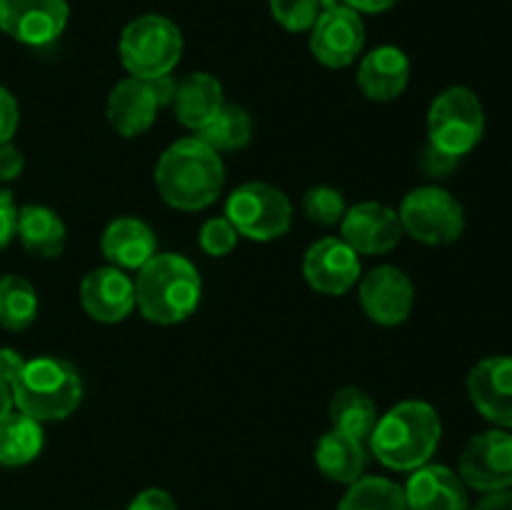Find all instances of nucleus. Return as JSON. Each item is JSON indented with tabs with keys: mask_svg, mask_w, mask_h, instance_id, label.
Here are the masks:
<instances>
[{
	"mask_svg": "<svg viewBox=\"0 0 512 510\" xmlns=\"http://www.w3.org/2000/svg\"><path fill=\"white\" fill-rule=\"evenodd\" d=\"M303 278L315 293L340 298L350 293L363 278L360 255L335 235L315 240L303 255Z\"/></svg>",
	"mask_w": 512,
	"mask_h": 510,
	"instance_id": "11",
	"label": "nucleus"
},
{
	"mask_svg": "<svg viewBox=\"0 0 512 510\" xmlns=\"http://www.w3.org/2000/svg\"><path fill=\"white\" fill-rule=\"evenodd\" d=\"M468 510H512V490H498V493H483V498Z\"/></svg>",
	"mask_w": 512,
	"mask_h": 510,
	"instance_id": "40",
	"label": "nucleus"
},
{
	"mask_svg": "<svg viewBox=\"0 0 512 510\" xmlns=\"http://www.w3.org/2000/svg\"><path fill=\"white\" fill-rule=\"evenodd\" d=\"M340 5L345 8L355 10L358 15H380V13H388L390 8L400 3V0H338Z\"/></svg>",
	"mask_w": 512,
	"mask_h": 510,
	"instance_id": "38",
	"label": "nucleus"
},
{
	"mask_svg": "<svg viewBox=\"0 0 512 510\" xmlns=\"http://www.w3.org/2000/svg\"><path fill=\"white\" fill-rule=\"evenodd\" d=\"M238 230L233 228L225 215H218V218H208L203 225H200V233H198V243L200 250L210 258H225L235 250L238 245Z\"/></svg>",
	"mask_w": 512,
	"mask_h": 510,
	"instance_id": "31",
	"label": "nucleus"
},
{
	"mask_svg": "<svg viewBox=\"0 0 512 510\" xmlns=\"http://www.w3.org/2000/svg\"><path fill=\"white\" fill-rule=\"evenodd\" d=\"M458 475L468 490L498 493L512 488V433L503 428L480 430L465 443L458 458Z\"/></svg>",
	"mask_w": 512,
	"mask_h": 510,
	"instance_id": "10",
	"label": "nucleus"
},
{
	"mask_svg": "<svg viewBox=\"0 0 512 510\" xmlns=\"http://www.w3.org/2000/svg\"><path fill=\"white\" fill-rule=\"evenodd\" d=\"M315 465L328 480L350 485L365 475L368 465V443L348 433L330 428L315 443Z\"/></svg>",
	"mask_w": 512,
	"mask_h": 510,
	"instance_id": "22",
	"label": "nucleus"
},
{
	"mask_svg": "<svg viewBox=\"0 0 512 510\" xmlns=\"http://www.w3.org/2000/svg\"><path fill=\"white\" fill-rule=\"evenodd\" d=\"M25 155L15 143L0 145V183H13L23 175Z\"/></svg>",
	"mask_w": 512,
	"mask_h": 510,
	"instance_id": "36",
	"label": "nucleus"
},
{
	"mask_svg": "<svg viewBox=\"0 0 512 510\" xmlns=\"http://www.w3.org/2000/svg\"><path fill=\"white\" fill-rule=\"evenodd\" d=\"M320 5L323 10L308 33L310 53L325 68H350L365 48L363 15L333 0H320Z\"/></svg>",
	"mask_w": 512,
	"mask_h": 510,
	"instance_id": "9",
	"label": "nucleus"
},
{
	"mask_svg": "<svg viewBox=\"0 0 512 510\" xmlns=\"http://www.w3.org/2000/svg\"><path fill=\"white\" fill-rule=\"evenodd\" d=\"M398 210L380 200H363L345 210L340 220V238L358 255H385L403 240Z\"/></svg>",
	"mask_w": 512,
	"mask_h": 510,
	"instance_id": "14",
	"label": "nucleus"
},
{
	"mask_svg": "<svg viewBox=\"0 0 512 510\" xmlns=\"http://www.w3.org/2000/svg\"><path fill=\"white\" fill-rule=\"evenodd\" d=\"M408 510H468L470 490L458 470L440 463H425L410 473L403 485Z\"/></svg>",
	"mask_w": 512,
	"mask_h": 510,
	"instance_id": "17",
	"label": "nucleus"
},
{
	"mask_svg": "<svg viewBox=\"0 0 512 510\" xmlns=\"http://www.w3.org/2000/svg\"><path fill=\"white\" fill-rule=\"evenodd\" d=\"M443 440V420L428 400H403L383 413L368 438V450L395 473H413L430 463Z\"/></svg>",
	"mask_w": 512,
	"mask_h": 510,
	"instance_id": "2",
	"label": "nucleus"
},
{
	"mask_svg": "<svg viewBox=\"0 0 512 510\" xmlns=\"http://www.w3.org/2000/svg\"><path fill=\"white\" fill-rule=\"evenodd\" d=\"M153 180L165 205L183 213H198L223 195L225 163L198 135H188L160 153Z\"/></svg>",
	"mask_w": 512,
	"mask_h": 510,
	"instance_id": "1",
	"label": "nucleus"
},
{
	"mask_svg": "<svg viewBox=\"0 0 512 510\" xmlns=\"http://www.w3.org/2000/svg\"><path fill=\"white\" fill-rule=\"evenodd\" d=\"M400 225L415 243L450 245L465 233V208L450 190L440 185H420L403 198L398 208Z\"/></svg>",
	"mask_w": 512,
	"mask_h": 510,
	"instance_id": "8",
	"label": "nucleus"
},
{
	"mask_svg": "<svg viewBox=\"0 0 512 510\" xmlns=\"http://www.w3.org/2000/svg\"><path fill=\"white\" fill-rule=\"evenodd\" d=\"M25 363H28V360H25L15 348H0V380L13 385L15 380H18V375L23 373Z\"/></svg>",
	"mask_w": 512,
	"mask_h": 510,
	"instance_id": "37",
	"label": "nucleus"
},
{
	"mask_svg": "<svg viewBox=\"0 0 512 510\" xmlns=\"http://www.w3.org/2000/svg\"><path fill=\"white\" fill-rule=\"evenodd\" d=\"M355 83L373 103H393L410 83V58L398 45H378L360 55Z\"/></svg>",
	"mask_w": 512,
	"mask_h": 510,
	"instance_id": "19",
	"label": "nucleus"
},
{
	"mask_svg": "<svg viewBox=\"0 0 512 510\" xmlns=\"http://www.w3.org/2000/svg\"><path fill=\"white\" fill-rule=\"evenodd\" d=\"M100 253L105 263L120 270H140L155 253H158V238L155 230L145 220L135 215H120L105 225L100 235Z\"/></svg>",
	"mask_w": 512,
	"mask_h": 510,
	"instance_id": "20",
	"label": "nucleus"
},
{
	"mask_svg": "<svg viewBox=\"0 0 512 510\" xmlns=\"http://www.w3.org/2000/svg\"><path fill=\"white\" fill-rule=\"evenodd\" d=\"M195 135L215 153H233V150L245 148L253 138V118L243 105L225 103L220 113Z\"/></svg>",
	"mask_w": 512,
	"mask_h": 510,
	"instance_id": "28",
	"label": "nucleus"
},
{
	"mask_svg": "<svg viewBox=\"0 0 512 510\" xmlns=\"http://www.w3.org/2000/svg\"><path fill=\"white\" fill-rule=\"evenodd\" d=\"M10 410H15V400H13V388L8 383L0 380V418L8 415Z\"/></svg>",
	"mask_w": 512,
	"mask_h": 510,
	"instance_id": "41",
	"label": "nucleus"
},
{
	"mask_svg": "<svg viewBox=\"0 0 512 510\" xmlns=\"http://www.w3.org/2000/svg\"><path fill=\"white\" fill-rule=\"evenodd\" d=\"M118 55L130 78L153 80L173 75L183 58V33L165 15L145 13L123 28Z\"/></svg>",
	"mask_w": 512,
	"mask_h": 510,
	"instance_id": "5",
	"label": "nucleus"
},
{
	"mask_svg": "<svg viewBox=\"0 0 512 510\" xmlns=\"http://www.w3.org/2000/svg\"><path fill=\"white\" fill-rule=\"evenodd\" d=\"M335 510H408L403 485L383 475H363L348 485Z\"/></svg>",
	"mask_w": 512,
	"mask_h": 510,
	"instance_id": "27",
	"label": "nucleus"
},
{
	"mask_svg": "<svg viewBox=\"0 0 512 510\" xmlns=\"http://www.w3.org/2000/svg\"><path fill=\"white\" fill-rule=\"evenodd\" d=\"M460 158H455V155L445 153V150L435 148V145H425L423 153H420V170H423L428 178H435V180H443L448 178L450 173H453L455 168H458Z\"/></svg>",
	"mask_w": 512,
	"mask_h": 510,
	"instance_id": "32",
	"label": "nucleus"
},
{
	"mask_svg": "<svg viewBox=\"0 0 512 510\" xmlns=\"http://www.w3.org/2000/svg\"><path fill=\"white\" fill-rule=\"evenodd\" d=\"M510 490H512V488H510Z\"/></svg>",
	"mask_w": 512,
	"mask_h": 510,
	"instance_id": "42",
	"label": "nucleus"
},
{
	"mask_svg": "<svg viewBox=\"0 0 512 510\" xmlns=\"http://www.w3.org/2000/svg\"><path fill=\"white\" fill-rule=\"evenodd\" d=\"M68 18V0H0V33L28 48L55 43Z\"/></svg>",
	"mask_w": 512,
	"mask_h": 510,
	"instance_id": "12",
	"label": "nucleus"
},
{
	"mask_svg": "<svg viewBox=\"0 0 512 510\" xmlns=\"http://www.w3.org/2000/svg\"><path fill=\"white\" fill-rule=\"evenodd\" d=\"M38 310V293L28 278L15 273L0 275V328L13 333L28 330L38 318Z\"/></svg>",
	"mask_w": 512,
	"mask_h": 510,
	"instance_id": "26",
	"label": "nucleus"
},
{
	"mask_svg": "<svg viewBox=\"0 0 512 510\" xmlns=\"http://www.w3.org/2000/svg\"><path fill=\"white\" fill-rule=\"evenodd\" d=\"M223 105V83L215 75L198 70V73H190L183 80H178V88H175V98L170 103V108H173L175 120L183 128L200 133L220 113Z\"/></svg>",
	"mask_w": 512,
	"mask_h": 510,
	"instance_id": "21",
	"label": "nucleus"
},
{
	"mask_svg": "<svg viewBox=\"0 0 512 510\" xmlns=\"http://www.w3.org/2000/svg\"><path fill=\"white\" fill-rule=\"evenodd\" d=\"M15 228H18V205L13 193L0 190V253L15 240Z\"/></svg>",
	"mask_w": 512,
	"mask_h": 510,
	"instance_id": "34",
	"label": "nucleus"
},
{
	"mask_svg": "<svg viewBox=\"0 0 512 510\" xmlns=\"http://www.w3.org/2000/svg\"><path fill=\"white\" fill-rule=\"evenodd\" d=\"M225 218L233 223L240 238L255 243H273L293 225V203L280 188L260 180L238 185L228 195Z\"/></svg>",
	"mask_w": 512,
	"mask_h": 510,
	"instance_id": "7",
	"label": "nucleus"
},
{
	"mask_svg": "<svg viewBox=\"0 0 512 510\" xmlns=\"http://www.w3.org/2000/svg\"><path fill=\"white\" fill-rule=\"evenodd\" d=\"M15 238L30 255L53 260L60 258L68 243V228L53 208L40 203H28L18 208V228Z\"/></svg>",
	"mask_w": 512,
	"mask_h": 510,
	"instance_id": "23",
	"label": "nucleus"
},
{
	"mask_svg": "<svg viewBox=\"0 0 512 510\" xmlns=\"http://www.w3.org/2000/svg\"><path fill=\"white\" fill-rule=\"evenodd\" d=\"M80 305L95 323H123L135 310V285L125 270L103 265L80 280Z\"/></svg>",
	"mask_w": 512,
	"mask_h": 510,
	"instance_id": "16",
	"label": "nucleus"
},
{
	"mask_svg": "<svg viewBox=\"0 0 512 510\" xmlns=\"http://www.w3.org/2000/svg\"><path fill=\"white\" fill-rule=\"evenodd\" d=\"M135 310L148 323L178 325L195 315L203 300V278L190 258L180 253H155L135 270Z\"/></svg>",
	"mask_w": 512,
	"mask_h": 510,
	"instance_id": "3",
	"label": "nucleus"
},
{
	"mask_svg": "<svg viewBox=\"0 0 512 510\" xmlns=\"http://www.w3.org/2000/svg\"><path fill=\"white\" fill-rule=\"evenodd\" d=\"M473 408L493 428L512 430V355H490L468 373Z\"/></svg>",
	"mask_w": 512,
	"mask_h": 510,
	"instance_id": "15",
	"label": "nucleus"
},
{
	"mask_svg": "<svg viewBox=\"0 0 512 510\" xmlns=\"http://www.w3.org/2000/svg\"><path fill=\"white\" fill-rule=\"evenodd\" d=\"M270 15L288 33H310L318 20L320 0H268Z\"/></svg>",
	"mask_w": 512,
	"mask_h": 510,
	"instance_id": "30",
	"label": "nucleus"
},
{
	"mask_svg": "<svg viewBox=\"0 0 512 510\" xmlns=\"http://www.w3.org/2000/svg\"><path fill=\"white\" fill-rule=\"evenodd\" d=\"M150 88H153L155 98H158L160 108H168L170 103H173L175 98V88H178V80L173 78V75H160V78H153L148 80Z\"/></svg>",
	"mask_w": 512,
	"mask_h": 510,
	"instance_id": "39",
	"label": "nucleus"
},
{
	"mask_svg": "<svg viewBox=\"0 0 512 510\" xmlns=\"http://www.w3.org/2000/svg\"><path fill=\"white\" fill-rule=\"evenodd\" d=\"M348 203H345L343 193L338 188H330V185H315L308 188L303 195V213L308 215V220H313L315 225H323V228H333L340 225Z\"/></svg>",
	"mask_w": 512,
	"mask_h": 510,
	"instance_id": "29",
	"label": "nucleus"
},
{
	"mask_svg": "<svg viewBox=\"0 0 512 510\" xmlns=\"http://www.w3.org/2000/svg\"><path fill=\"white\" fill-rule=\"evenodd\" d=\"M20 125V105L5 85H0V145L13 143Z\"/></svg>",
	"mask_w": 512,
	"mask_h": 510,
	"instance_id": "33",
	"label": "nucleus"
},
{
	"mask_svg": "<svg viewBox=\"0 0 512 510\" xmlns=\"http://www.w3.org/2000/svg\"><path fill=\"white\" fill-rule=\"evenodd\" d=\"M125 510H180L173 495L163 488H145L135 495Z\"/></svg>",
	"mask_w": 512,
	"mask_h": 510,
	"instance_id": "35",
	"label": "nucleus"
},
{
	"mask_svg": "<svg viewBox=\"0 0 512 510\" xmlns=\"http://www.w3.org/2000/svg\"><path fill=\"white\" fill-rule=\"evenodd\" d=\"M45 445L43 423L30 415L10 410L0 418V465L3 468H23L33 463Z\"/></svg>",
	"mask_w": 512,
	"mask_h": 510,
	"instance_id": "24",
	"label": "nucleus"
},
{
	"mask_svg": "<svg viewBox=\"0 0 512 510\" xmlns=\"http://www.w3.org/2000/svg\"><path fill=\"white\" fill-rule=\"evenodd\" d=\"M160 103L148 80L123 78L113 85L105 103V118L120 138H140L155 125Z\"/></svg>",
	"mask_w": 512,
	"mask_h": 510,
	"instance_id": "18",
	"label": "nucleus"
},
{
	"mask_svg": "<svg viewBox=\"0 0 512 510\" xmlns=\"http://www.w3.org/2000/svg\"><path fill=\"white\" fill-rule=\"evenodd\" d=\"M330 428L340 430V433H348L353 438L365 440L368 443L370 433H373L375 423H378L380 413L375 400L365 393L363 388H340L338 393L330 398Z\"/></svg>",
	"mask_w": 512,
	"mask_h": 510,
	"instance_id": "25",
	"label": "nucleus"
},
{
	"mask_svg": "<svg viewBox=\"0 0 512 510\" xmlns=\"http://www.w3.org/2000/svg\"><path fill=\"white\" fill-rule=\"evenodd\" d=\"M15 408L38 423L65 420L80 408L85 395L83 378L70 360L40 355L25 363L13 385Z\"/></svg>",
	"mask_w": 512,
	"mask_h": 510,
	"instance_id": "4",
	"label": "nucleus"
},
{
	"mask_svg": "<svg viewBox=\"0 0 512 510\" xmlns=\"http://www.w3.org/2000/svg\"><path fill=\"white\" fill-rule=\"evenodd\" d=\"M485 108L480 95L468 85L440 90L428 108V143L463 158L473 153L485 135Z\"/></svg>",
	"mask_w": 512,
	"mask_h": 510,
	"instance_id": "6",
	"label": "nucleus"
},
{
	"mask_svg": "<svg viewBox=\"0 0 512 510\" xmlns=\"http://www.w3.org/2000/svg\"><path fill=\"white\" fill-rule=\"evenodd\" d=\"M358 300L368 320L383 328H395L413 313L415 285L405 270L395 265H378L360 278Z\"/></svg>",
	"mask_w": 512,
	"mask_h": 510,
	"instance_id": "13",
	"label": "nucleus"
}]
</instances>
